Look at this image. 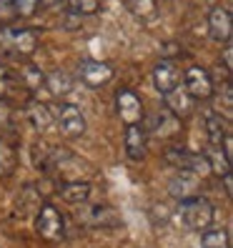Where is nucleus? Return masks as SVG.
I'll list each match as a JSON object with an SVG mask.
<instances>
[{
    "instance_id": "obj_1",
    "label": "nucleus",
    "mask_w": 233,
    "mask_h": 248,
    "mask_svg": "<svg viewBox=\"0 0 233 248\" xmlns=\"http://www.w3.org/2000/svg\"><path fill=\"white\" fill-rule=\"evenodd\" d=\"M178 218L181 223L188 231H206L213 226V218H216V208L208 198L203 196H191V198H183L178 203Z\"/></svg>"
},
{
    "instance_id": "obj_2",
    "label": "nucleus",
    "mask_w": 233,
    "mask_h": 248,
    "mask_svg": "<svg viewBox=\"0 0 233 248\" xmlns=\"http://www.w3.org/2000/svg\"><path fill=\"white\" fill-rule=\"evenodd\" d=\"M0 48L8 55L16 58H31L38 48V35L31 28L18 25H0Z\"/></svg>"
},
{
    "instance_id": "obj_3",
    "label": "nucleus",
    "mask_w": 233,
    "mask_h": 248,
    "mask_svg": "<svg viewBox=\"0 0 233 248\" xmlns=\"http://www.w3.org/2000/svg\"><path fill=\"white\" fill-rule=\"evenodd\" d=\"M33 218H35V231L40 238H46L48 243H61L65 238V216L55 206H50V203L40 206V211Z\"/></svg>"
},
{
    "instance_id": "obj_4",
    "label": "nucleus",
    "mask_w": 233,
    "mask_h": 248,
    "mask_svg": "<svg viewBox=\"0 0 233 248\" xmlns=\"http://www.w3.org/2000/svg\"><path fill=\"white\" fill-rule=\"evenodd\" d=\"M28 98H31V93L23 85L20 76L8 63H0V100L8 106H23Z\"/></svg>"
},
{
    "instance_id": "obj_5",
    "label": "nucleus",
    "mask_w": 233,
    "mask_h": 248,
    "mask_svg": "<svg viewBox=\"0 0 233 248\" xmlns=\"http://www.w3.org/2000/svg\"><path fill=\"white\" fill-rule=\"evenodd\" d=\"M78 223L88 226V228H115L121 226V218L110 206H88V201L80 203L76 211Z\"/></svg>"
},
{
    "instance_id": "obj_6",
    "label": "nucleus",
    "mask_w": 233,
    "mask_h": 248,
    "mask_svg": "<svg viewBox=\"0 0 233 248\" xmlns=\"http://www.w3.org/2000/svg\"><path fill=\"white\" fill-rule=\"evenodd\" d=\"M183 88L191 93L196 100H211L216 95V83L211 78V73L201 65H191L183 73Z\"/></svg>"
},
{
    "instance_id": "obj_7",
    "label": "nucleus",
    "mask_w": 233,
    "mask_h": 248,
    "mask_svg": "<svg viewBox=\"0 0 233 248\" xmlns=\"http://www.w3.org/2000/svg\"><path fill=\"white\" fill-rule=\"evenodd\" d=\"M115 113L123 125H140L143 123V100L136 91L121 88L115 93Z\"/></svg>"
},
{
    "instance_id": "obj_8",
    "label": "nucleus",
    "mask_w": 233,
    "mask_h": 248,
    "mask_svg": "<svg viewBox=\"0 0 233 248\" xmlns=\"http://www.w3.org/2000/svg\"><path fill=\"white\" fill-rule=\"evenodd\" d=\"M53 121L61 125V130H63L68 138H80L85 133V128H88L83 110L78 106H73V103H58Z\"/></svg>"
},
{
    "instance_id": "obj_9",
    "label": "nucleus",
    "mask_w": 233,
    "mask_h": 248,
    "mask_svg": "<svg viewBox=\"0 0 233 248\" xmlns=\"http://www.w3.org/2000/svg\"><path fill=\"white\" fill-rule=\"evenodd\" d=\"M113 76H115V70L106 61H93V58H88V61H83L78 65V78L88 88H103V85H108L113 80Z\"/></svg>"
},
{
    "instance_id": "obj_10",
    "label": "nucleus",
    "mask_w": 233,
    "mask_h": 248,
    "mask_svg": "<svg viewBox=\"0 0 233 248\" xmlns=\"http://www.w3.org/2000/svg\"><path fill=\"white\" fill-rule=\"evenodd\" d=\"M163 103H166V110L173 115V118L186 121V118H191V115H193L198 100H196L191 93H188L183 85H176L173 91L163 93Z\"/></svg>"
},
{
    "instance_id": "obj_11",
    "label": "nucleus",
    "mask_w": 233,
    "mask_h": 248,
    "mask_svg": "<svg viewBox=\"0 0 233 248\" xmlns=\"http://www.w3.org/2000/svg\"><path fill=\"white\" fill-rule=\"evenodd\" d=\"M208 35L216 43H221V46L231 43V38H233V20H231V10L228 8L216 5L208 13Z\"/></svg>"
},
{
    "instance_id": "obj_12",
    "label": "nucleus",
    "mask_w": 233,
    "mask_h": 248,
    "mask_svg": "<svg viewBox=\"0 0 233 248\" xmlns=\"http://www.w3.org/2000/svg\"><path fill=\"white\" fill-rule=\"evenodd\" d=\"M153 85H155V91L158 93H168V91H173L176 85H181V70H178V65L171 61V58H163V61H158L155 63V68H153Z\"/></svg>"
},
{
    "instance_id": "obj_13",
    "label": "nucleus",
    "mask_w": 233,
    "mask_h": 248,
    "mask_svg": "<svg viewBox=\"0 0 233 248\" xmlns=\"http://www.w3.org/2000/svg\"><path fill=\"white\" fill-rule=\"evenodd\" d=\"M23 108H25V118H28V123H31L38 133H46V130L53 125V110H50V106L48 103H40L38 98H28L25 103H23Z\"/></svg>"
},
{
    "instance_id": "obj_14",
    "label": "nucleus",
    "mask_w": 233,
    "mask_h": 248,
    "mask_svg": "<svg viewBox=\"0 0 233 248\" xmlns=\"http://www.w3.org/2000/svg\"><path fill=\"white\" fill-rule=\"evenodd\" d=\"M123 145H125V155L130 160H143L148 155V136L140 125H125V136H123Z\"/></svg>"
},
{
    "instance_id": "obj_15",
    "label": "nucleus",
    "mask_w": 233,
    "mask_h": 248,
    "mask_svg": "<svg viewBox=\"0 0 233 248\" xmlns=\"http://www.w3.org/2000/svg\"><path fill=\"white\" fill-rule=\"evenodd\" d=\"M43 206V193L35 186H23L16 198V216L20 218H33Z\"/></svg>"
},
{
    "instance_id": "obj_16",
    "label": "nucleus",
    "mask_w": 233,
    "mask_h": 248,
    "mask_svg": "<svg viewBox=\"0 0 233 248\" xmlns=\"http://www.w3.org/2000/svg\"><path fill=\"white\" fill-rule=\"evenodd\" d=\"M58 196L70 206H80L91 198V183L88 181H61L58 186Z\"/></svg>"
},
{
    "instance_id": "obj_17",
    "label": "nucleus",
    "mask_w": 233,
    "mask_h": 248,
    "mask_svg": "<svg viewBox=\"0 0 233 248\" xmlns=\"http://www.w3.org/2000/svg\"><path fill=\"white\" fill-rule=\"evenodd\" d=\"M198 183H201V178L196 176V173H191V170H178L176 178L171 181V196L178 198V201L191 198V196H196Z\"/></svg>"
},
{
    "instance_id": "obj_18",
    "label": "nucleus",
    "mask_w": 233,
    "mask_h": 248,
    "mask_svg": "<svg viewBox=\"0 0 233 248\" xmlns=\"http://www.w3.org/2000/svg\"><path fill=\"white\" fill-rule=\"evenodd\" d=\"M18 168V148L10 138L0 136V178H10Z\"/></svg>"
},
{
    "instance_id": "obj_19",
    "label": "nucleus",
    "mask_w": 233,
    "mask_h": 248,
    "mask_svg": "<svg viewBox=\"0 0 233 248\" xmlns=\"http://www.w3.org/2000/svg\"><path fill=\"white\" fill-rule=\"evenodd\" d=\"M16 73L20 76L23 85L28 88V93H31V95H35V93L43 88V85H46V73H43L38 65L28 63V61H23V63H20V68H18Z\"/></svg>"
},
{
    "instance_id": "obj_20",
    "label": "nucleus",
    "mask_w": 233,
    "mask_h": 248,
    "mask_svg": "<svg viewBox=\"0 0 233 248\" xmlns=\"http://www.w3.org/2000/svg\"><path fill=\"white\" fill-rule=\"evenodd\" d=\"M206 160H208V168L213 176L223 178L226 173H231V158L226 155V151L221 148V145H211V148L206 151Z\"/></svg>"
},
{
    "instance_id": "obj_21",
    "label": "nucleus",
    "mask_w": 233,
    "mask_h": 248,
    "mask_svg": "<svg viewBox=\"0 0 233 248\" xmlns=\"http://www.w3.org/2000/svg\"><path fill=\"white\" fill-rule=\"evenodd\" d=\"M43 88H48L50 95H55V98H63L73 88V78L63 70H53L50 76H46V85H43Z\"/></svg>"
},
{
    "instance_id": "obj_22",
    "label": "nucleus",
    "mask_w": 233,
    "mask_h": 248,
    "mask_svg": "<svg viewBox=\"0 0 233 248\" xmlns=\"http://www.w3.org/2000/svg\"><path fill=\"white\" fill-rule=\"evenodd\" d=\"M128 10L133 13V18L140 23H151L158 18V3L155 0H125Z\"/></svg>"
},
{
    "instance_id": "obj_23",
    "label": "nucleus",
    "mask_w": 233,
    "mask_h": 248,
    "mask_svg": "<svg viewBox=\"0 0 233 248\" xmlns=\"http://www.w3.org/2000/svg\"><path fill=\"white\" fill-rule=\"evenodd\" d=\"M206 133H208V143L211 145H221L223 138L228 136L226 130V121L221 113H208L206 115Z\"/></svg>"
},
{
    "instance_id": "obj_24",
    "label": "nucleus",
    "mask_w": 233,
    "mask_h": 248,
    "mask_svg": "<svg viewBox=\"0 0 233 248\" xmlns=\"http://www.w3.org/2000/svg\"><path fill=\"white\" fill-rule=\"evenodd\" d=\"M201 248H231L226 228H206L201 236Z\"/></svg>"
},
{
    "instance_id": "obj_25",
    "label": "nucleus",
    "mask_w": 233,
    "mask_h": 248,
    "mask_svg": "<svg viewBox=\"0 0 233 248\" xmlns=\"http://www.w3.org/2000/svg\"><path fill=\"white\" fill-rule=\"evenodd\" d=\"M10 8H13V16L28 20V18H35V13L40 8L38 0H10Z\"/></svg>"
},
{
    "instance_id": "obj_26",
    "label": "nucleus",
    "mask_w": 233,
    "mask_h": 248,
    "mask_svg": "<svg viewBox=\"0 0 233 248\" xmlns=\"http://www.w3.org/2000/svg\"><path fill=\"white\" fill-rule=\"evenodd\" d=\"M70 13H78V16H95L100 10V0H65Z\"/></svg>"
},
{
    "instance_id": "obj_27",
    "label": "nucleus",
    "mask_w": 233,
    "mask_h": 248,
    "mask_svg": "<svg viewBox=\"0 0 233 248\" xmlns=\"http://www.w3.org/2000/svg\"><path fill=\"white\" fill-rule=\"evenodd\" d=\"M188 155H191V153H188L186 148H178V145H176V148L166 151V163L173 166L176 170H188Z\"/></svg>"
},
{
    "instance_id": "obj_28",
    "label": "nucleus",
    "mask_w": 233,
    "mask_h": 248,
    "mask_svg": "<svg viewBox=\"0 0 233 248\" xmlns=\"http://www.w3.org/2000/svg\"><path fill=\"white\" fill-rule=\"evenodd\" d=\"M188 170H191V173H196L198 178L208 176V173H211V168H208L206 153H191V155H188Z\"/></svg>"
},
{
    "instance_id": "obj_29",
    "label": "nucleus",
    "mask_w": 233,
    "mask_h": 248,
    "mask_svg": "<svg viewBox=\"0 0 233 248\" xmlns=\"http://www.w3.org/2000/svg\"><path fill=\"white\" fill-rule=\"evenodd\" d=\"M13 106H8V103H3L0 100V136H5V128H10L13 125Z\"/></svg>"
},
{
    "instance_id": "obj_30",
    "label": "nucleus",
    "mask_w": 233,
    "mask_h": 248,
    "mask_svg": "<svg viewBox=\"0 0 233 248\" xmlns=\"http://www.w3.org/2000/svg\"><path fill=\"white\" fill-rule=\"evenodd\" d=\"M13 20H16V16H13L10 0H0V25H10Z\"/></svg>"
},
{
    "instance_id": "obj_31",
    "label": "nucleus",
    "mask_w": 233,
    "mask_h": 248,
    "mask_svg": "<svg viewBox=\"0 0 233 248\" xmlns=\"http://www.w3.org/2000/svg\"><path fill=\"white\" fill-rule=\"evenodd\" d=\"M223 68H226V73H231V68H233V48H231V43H226L223 46Z\"/></svg>"
},
{
    "instance_id": "obj_32",
    "label": "nucleus",
    "mask_w": 233,
    "mask_h": 248,
    "mask_svg": "<svg viewBox=\"0 0 233 248\" xmlns=\"http://www.w3.org/2000/svg\"><path fill=\"white\" fill-rule=\"evenodd\" d=\"M223 186H226V196L231 198V196H233V188H231V173H226V176H223Z\"/></svg>"
},
{
    "instance_id": "obj_33",
    "label": "nucleus",
    "mask_w": 233,
    "mask_h": 248,
    "mask_svg": "<svg viewBox=\"0 0 233 248\" xmlns=\"http://www.w3.org/2000/svg\"><path fill=\"white\" fill-rule=\"evenodd\" d=\"M38 3H40V5H48V8H50V5H58V3H61V0H38Z\"/></svg>"
}]
</instances>
